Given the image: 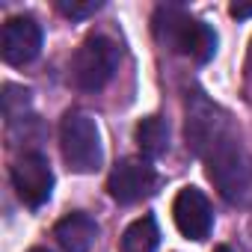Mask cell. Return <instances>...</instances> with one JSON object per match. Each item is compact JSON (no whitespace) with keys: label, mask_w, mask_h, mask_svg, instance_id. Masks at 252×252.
Wrapping results in <instances>:
<instances>
[{"label":"cell","mask_w":252,"mask_h":252,"mask_svg":"<svg viewBox=\"0 0 252 252\" xmlns=\"http://www.w3.org/2000/svg\"><path fill=\"white\" fill-rule=\"evenodd\" d=\"M202 160L208 166V178L214 181L217 193L228 205H234V208L252 205V158L234 131L228 137H222Z\"/></svg>","instance_id":"obj_1"},{"label":"cell","mask_w":252,"mask_h":252,"mask_svg":"<svg viewBox=\"0 0 252 252\" xmlns=\"http://www.w3.org/2000/svg\"><path fill=\"white\" fill-rule=\"evenodd\" d=\"M155 36L166 48H172V51H178L184 57H193L196 63H208L217 54V33L205 21L193 18L190 12H184L175 3L158 9V15H155Z\"/></svg>","instance_id":"obj_2"},{"label":"cell","mask_w":252,"mask_h":252,"mask_svg":"<svg viewBox=\"0 0 252 252\" xmlns=\"http://www.w3.org/2000/svg\"><path fill=\"white\" fill-rule=\"evenodd\" d=\"M60 149H63V158H65L71 172L89 175V172H98L101 163H104L101 134H98V125H95V119L89 113L71 110V113L63 116Z\"/></svg>","instance_id":"obj_3"},{"label":"cell","mask_w":252,"mask_h":252,"mask_svg":"<svg viewBox=\"0 0 252 252\" xmlns=\"http://www.w3.org/2000/svg\"><path fill=\"white\" fill-rule=\"evenodd\" d=\"M119 60H122V51H119V45L110 36H101V33L86 36L83 45L77 48L74 60H71V80H74V86L83 89V92L104 89L113 80V74L119 68Z\"/></svg>","instance_id":"obj_4"},{"label":"cell","mask_w":252,"mask_h":252,"mask_svg":"<svg viewBox=\"0 0 252 252\" xmlns=\"http://www.w3.org/2000/svg\"><path fill=\"white\" fill-rule=\"evenodd\" d=\"M231 134V122L225 110L211 104L202 92H193L187 101V149L205 158L222 137Z\"/></svg>","instance_id":"obj_5"},{"label":"cell","mask_w":252,"mask_h":252,"mask_svg":"<svg viewBox=\"0 0 252 252\" xmlns=\"http://www.w3.org/2000/svg\"><path fill=\"white\" fill-rule=\"evenodd\" d=\"M12 187H15V193L24 205L42 208L54 193V169H51L48 158L39 155V152H30V155L18 158L15 166H12Z\"/></svg>","instance_id":"obj_6"},{"label":"cell","mask_w":252,"mask_h":252,"mask_svg":"<svg viewBox=\"0 0 252 252\" xmlns=\"http://www.w3.org/2000/svg\"><path fill=\"white\" fill-rule=\"evenodd\" d=\"M155 184H158V175L152 169L149 160H137V158H128V160H119L107 178V190L110 196L119 202V205H134L146 196L155 193Z\"/></svg>","instance_id":"obj_7"},{"label":"cell","mask_w":252,"mask_h":252,"mask_svg":"<svg viewBox=\"0 0 252 252\" xmlns=\"http://www.w3.org/2000/svg\"><path fill=\"white\" fill-rule=\"evenodd\" d=\"M172 220L187 240H205L214 228V211L202 190L184 187L172 202Z\"/></svg>","instance_id":"obj_8"},{"label":"cell","mask_w":252,"mask_h":252,"mask_svg":"<svg viewBox=\"0 0 252 252\" xmlns=\"http://www.w3.org/2000/svg\"><path fill=\"white\" fill-rule=\"evenodd\" d=\"M3 60L9 65H27L42 51V27L33 15H15L3 24V42H0Z\"/></svg>","instance_id":"obj_9"},{"label":"cell","mask_w":252,"mask_h":252,"mask_svg":"<svg viewBox=\"0 0 252 252\" xmlns=\"http://www.w3.org/2000/svg\"><path fill=\"white\" fill-rule=\"evenodd\" d=\"M54 237L65 252H89L98 240V222L89 214H68L54 225Z\"/></svg>","instance_id":"obj_10"},{"label":"cell","mask_w":252,"mask_h":252,"mask_svg":"<svg viewBox=\"0 0 252 252\" xmlns=\"http://www.w3.org/2000/svg\"><path fill=\"white\" fill-rule=\"evenodd\" d=\"M137 143H140V152L149 160L166 155L169 152V125H166V119H160V116L143 119L137 125Z\"/></svg>","instance_id":"obj_11"},{"label":"cell","mask_w":252,"mask_h":252,"mask_svg":"<svg viewBox=\"0 0 252 252\" xmlns=\"http://www.w3.org/2000/svg\"><path fill=\"white\" fill-rule=\"evenodd\" d=\"M160 243V231L155 217H140L134 220L122 234V252H155Z\"/></svg>","instance_id":"obj_12"},{"label":"cell","mask_w":252,"mask_h":252,"mask_svg":"<svg viewBox=\"0 0 252 252\" xmlns=\"http://www.w3.org/2000/svg\"><path fill=\"white\" fill-rule=\"evenodd\" d=\"M27 110H30V89L15 86V83H6L3 86V116H6V122L9 125L21 122Z\"/></svg>","instance_id":"obj_13"},{"label":"cell","mask_w":252,"mask_h":252,"mask_svg":"<svg viewBox=\"0 0 252 252\" xmlns=\"http://www.w3.org/2000/svg\"><path fill=\"white\" fill-rule=\"evenodd\" d=\"M57 6L68 18H86V15H92V12L101 9V0H60Z\"/></svg>","instance_id":"obj_14"},{"label":"cell","mask_w":252,"mask_h":252,"mask_svg":"<svg viewBox=\"0 0 252 252\" xmlns=\"http://www.w3.org/2000/svg\"><path fill=\"white\" fill-rule=\"evenodd\" d=\"M234 18H249L252 15V3H231V9H228Z\"/></svg>","instance_id":"obj_15"},{"label":"cell","mask_w":252,"mask_h":252,"mask_svg":"<svg viewBox=\"0 0 252 252\" xmlns=\"http://www.w3.org/2000/svg\"><path fill=\"white\" fill-rule=\"evenodd\" d=\"M246 89H252V51H249V63H246Z\"/></svg>","instance_id":"obj_16"},{"label":"cell","mask_w":252,"mask_h":252,"mask_svg":"<svg viewBox=\"0 0 252 252\" xmlns=\"http://www.w3.org/2000/svg\"><path fill=\"white\" fill-rule=\"evenodd\" d=\"M214 252H231V249H228V246H217Z\"/></svg>","instance_id":"obj_17"},{"label":"cell","mask_w":252,"mask_h":252,"mask_svg":"<svg viewBox=\"0 0 252 252\" xmlns=\"http://www.w3.org/2000/svg\"><path fill=\"white\" fill-rule=\"evenodd\" d=\"M30 252H48V249H30Z\"/></svg>","instance_id":"obj_18"}]
</instances>
